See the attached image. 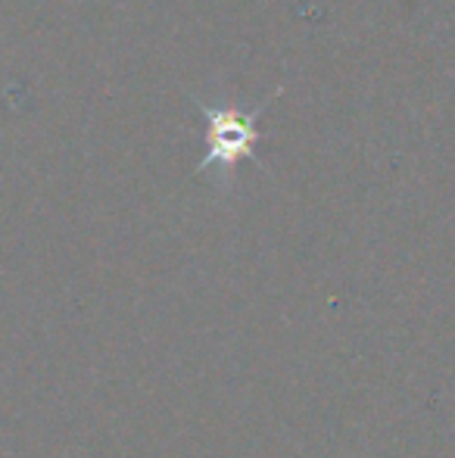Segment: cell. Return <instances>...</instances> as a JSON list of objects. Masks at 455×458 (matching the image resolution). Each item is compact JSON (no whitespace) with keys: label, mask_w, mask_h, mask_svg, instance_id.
I'll return each mask as SVG.
<instances>
[{"label":"cell","mask_w":455,"mask_h":458,"mask_svg":"<svg viewBox=\"0 0 455 458\" xmlns=\"http://www.w3.org/2000/svg\"><path fill=\"white\" fill-rule=\"evenodd\" d=\"M278 94H272L265 103H259L253 113H240V109H234V106H209V103L190 97V100L200 106L203 125H206V157L197 163L194 175L215 172V175H219V187H231L237 165H240L243 159H256V144L262 140V131L256 128V115H259Z\"/></svg>","instance_id":"cell-1"}]
</instances>
